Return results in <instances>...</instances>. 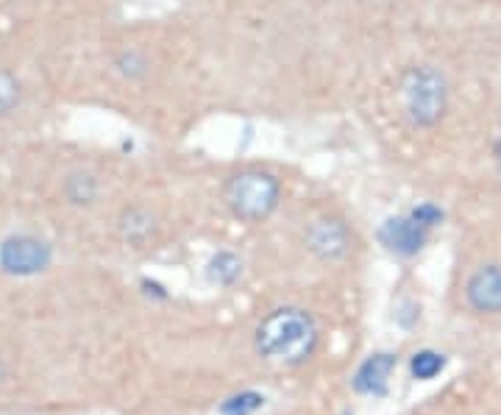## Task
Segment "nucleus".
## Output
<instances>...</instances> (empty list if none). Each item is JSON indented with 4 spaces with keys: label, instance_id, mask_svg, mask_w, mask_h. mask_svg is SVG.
I'll return each mask as SVG.
<instances>
[{
    "label": "nucleus",
    "instance_id": "nucleus-1",
    "mask_svg": "<svg viewBox=\"0 0 501 415\" xmlns=\"http://www.w3.org/2000/svg\"><path fill=\"white\" fill-rule=\"evenodd\" d=\"M318 343V326L309 312L298 307H282L271 312L257 329V348L271 362L296 365L304 362Z\"/></svg>",
    "mask_w": 501,
    "mask_h": 415
},
{
    "label": "nucleus",
    "instance_id": "nucleus-2",
    "mask_svg": "<svg viewBox=\"0 0 501 415\" xmlns=\"http://www.w3.org/2000/svg\"><path fill=\"white\" fill-rule=\"evenodd\" d=\"M398 109L412 128H432L440 123L448 106V84L443 73L429 65H415L398 78Z\"/></svg>",
    "mask_w": 501,
    "mask_h": 415
},
{
    "label": "nucleus",
    "instance_id": "nucleus-3",
    "mask_svg": "<svg viewBox=\"0 0 501 415\" xmlns=\"http://www.w3.org/2000/svg\"><path fill=\"white\" fill-rule=\"evenodd\" d=\"M223 195H226L228 210L239 221L257 223V221H265L279 206L282 184L276 176H271L265 170H242L228 178Z\"/></svg>",
    "mask_w": 501,
    "mask_h": 415
},
{
    "label": "nucleus",
    "instance_id": "nucleus-4",
    "mask_svg": "<svg viewBox=\"0 0 501 415\" xmlns=\"http://www.w3.org/2000/svg\"><path fill=\"white\" fill-rule=\"evenodd\" d=\"M48 265H51V248L37 237L17 235L3 240V246H0V268L12 276H37Z\"/></svg>",
    "mask_w": 501,
    "mask_h": 415
},
{
    "label": "nucleus",
    "instance_id": "nucleus-5",
    "mask_svg": "<svg viewBox=\"0 0 501 415\" xmlns=\"http://www.w3.org/2000/svg\"><path fill=\"white\" fill-rule=\"evenodd\" d=\"M304 243H307V248L318 260H329L332 262V260H340L348 251L351 237H348V229H346L343 221H337V218H318V221H312L307 226Z\"/></svg>",
    "mask_w": 501,
    "mask_h": 415
},
{
    "label": "nucleus",
    "instance_id": "nucleus-6",
    "mask_svg": "<svg viewBox=\"0 0 501 415\" xmlns=\"http://www.w3.org/2000/svg\"><path fill=\"white\" fill-rule=\"evenodd\" d=\"M465 298L470 310L476 312H484V315L501 312V265L479 268L465 285Z\"/></svg>",
    "mask_w": 501,
    "mask_h": 415
},
{
    "label": "nucleus",
    "instance_id": "nucleus-7",
    "mask_svg": "<svg viewBox=\"0 0 501 415\" xmlns=\"http://www.w3.org/2000/svg\"><path fill=\"white\" fill-rule=\"evenodd\" d=\"M382 243L387 251L398 257H415L426 243V226H421L412 215L409 218H387L379 229Z\"/></svg>",
    "mask_w": 501,
    "mask_h": 415
},
{
    "label": "nucleus",
    "instance_id": "nucleus-8",
    "mask_svg": "<svg viewBox=\"0 0 501 415\" xmlns=\"http://www.w3.org/2000/svg\"><path fill=\"white\" fill-rule=\"evenodd\" d=\"M396 368V357L390 354H373L368 357L357 376H354V387L359 393H368V396H384L387 393V382H390V373Z\"/></svg>",
    "mask_w": 501,
    "mask_h": 415
},
{
    "label": "nucleus",
    "instance_id": "nucleus-9",
    "mask_svg": "<svg viewBox=\"0 0 501 415\" xmlns=\"http://www.w3.org/2000/svg\"><path fill=\"white\" fill-rule=\"evenodd\" d=\"M120 235H123L126 243L139 248V246H145L156 235V221L151 218V212L134 206V210H126L120 215Z\"/></svg>",
    "mask_w": 501,
    "mask_h": 415
},
{
    "label": "nucleus",
    "instance_id": "nucleus-10",
    "mask_svg": "<svg viewBox=\"0 0 501 415\" xmlns=\"http://www.w3.org/2000/svg\"><path fill=\"white\" fill-rule=\"evenodd\" d=\"M62 192H65V198H67L70 203H76V206H90V203L98 198L101 184H98V178H95L90 170H76V173H70V176L65 178Z\"/></svg>",
    "mask_w": 501,
    "mask_h": 415
},
{
    "label": "nucleus",
    "instance_id": "nucleus-11",
    "mask_svg": "<svg viewBox=\"0 0 501 415\" xmlns=\"http://www.w3.org/2000/svg\"><path fill=\"white\" fill-rule=\"evenodd\" d=\"M23 103V81L6 65H0V120L15 115Z\"/></svg>",
    "mask_w": 501,
    "mask_h": 415
},
{
    "label": "nucleus",
    "instance_id": "nucleus-12",
    "mask_svg": "<svg viewBox=\"0 0 501 415\" xmlns=\"http://www.w3.org/2000/svg\"><path fill=\"white\" fill-rule=\"evenodd\" d=\"M209 279L214 285H234L239 276H242V262L239 257H234L231 251H220L209 260V268H206Z\"/></svg>",
    "mask_w": 501,
    "mask_h": 415
},
{
    "label": "nucleus",
    "instance_id": "nucleus-13",
    "mask_svg": "<svg viewBox=\"0 0 501 415\" xmlns=\"http://www.w3.org/2000/svg\"><path fill=\"white\" fill-rule=\"evenodd\" d=\"M112 70L126 81H137V78H142L148 73V59H145V53H139L134 48H126V51H117L112 56Z\"/></svg>",
    "mask_w": 501,
    "mask_h": 415
},
{
    "label": "nucleus",
    "instance_id": "nucleus-14",
    "mask_svg": "<svg viewBox=\"0 0 501 415\" xmlns=\"http://www.w3.org/2000/svg\"><path fill=\"white\" fill-rule=\"evenodd\" d=\"M445 365V357L437 354V351H418L412 357V376L415 379H434Z\"/></svg>",
    "mask_w": 501,
    "mask_h": 415
},
{
    "label": "nucleus",
    "instance_id": "nucleus-15",
    "mask_svg": "<svg viewBox=\"0 0 501 415\" xmlns=\"http://www.w3.org/2000/svg\"><path fill=\"white\" fill-rule=\"evenodd\" d=\"M262 396L260 393H242V396H234L223 404V415H250V412H257L262 407Z\"/></svg>",
    "mask_w": 501,
    "mask_h": 415
},
{
    "label": "nucleus",
    "instance_id": "nucleus-16",
    "mask_svg": "<svg viewBox=\"0 0 501 415\" xmlns=\"http://www.w3.org/2000/svg\"><path fill=\"white\" fill-rule=\"evenodd\" d=\"M412 218L421 223V226H434V223H440V218H443V212L437 210V206H432V203H421V206H415L412 210Z\"/></svg>",
    "mask_w": 501,
    "mask_h": 415
},
{
    "label": "nucleus",
    "instance_id": "nucleus-17",
    "mask_svg": "<svg viewBox=\"0 0 501 415\" xmlns=\"http://www.w3.org/2000/svg\"><path fill=\"white\" fill-rule=\"evenodd\" d=\"M498 164H501V145H498Z\"/></svg>",
    "mask_w": 501,
    "mask_h": 415
}]
</instances>
